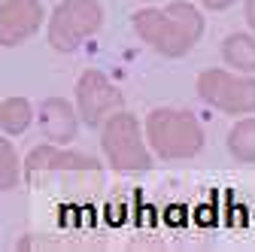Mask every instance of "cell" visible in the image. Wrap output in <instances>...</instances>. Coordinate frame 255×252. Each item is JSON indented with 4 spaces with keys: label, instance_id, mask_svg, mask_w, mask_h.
Segmentation results:
<instances>
[{
    "label": "cell",
    "instance_id": "7",
    "mask_svg": "<svg viewBox=\"0 0 255 252\" xmlns=\"http://www.w3.org/2000/svg\"><path fill=\"white\" fill-rule=\"evenodd\" d=\"M46 21L40 0H3L0 3V46H21L37 34Z\"/></svg>",
    "mask_w": 255,
    "mask_h": 252
},
{
    "label": "cell",
    "instance_id": "11",
    "mask_svg": "<svg viewBox=\"0 0 255 252\" xmlns=\"http://www.w3.org/2000/svg\"><path fill=\"white\" fill-rule=\"evenodd\" d=\"M228 152L240 164H255V119L246 116L228 131Z\"/></svg>",
    "mask_w": 255,
    "mask_h": 252
},
{
    "label": "cell",
    "instance_id": "10",
    "mask_svg": "<svg viewBox=\"0 0 255 252\" xmlns=\"http://www.w3.org/2000/svg\"><path fill=\"white\" fill-rule=\"evenodd\" d=\"M222 58L231 70L255 73V37L252 34H231L222 43Z\"/></svg>",
    "mask_w": 255,
    "mask_h": 252
},
{
    "label": "cell",
    "instance_id": "13",
    "mask_svg": "<svg viewBox=\"0 0 255 252\" xmlns=\"http://www.w3.org/2000/svg\"><path fill=\"white\" fill-rule=\"evenodd\" d=\"M21 179V161H18V152L15 146L0 137V192H9V188H15Z\"/></svg>",
    "mask_w": 255,
    "mask_h": 252
},
{
    "label": "cell",
    "instance_id": "15",
    "mask_svg": "<svg viewBox=\"0 0 255 252\" xmlns=\"http://www.w3.org/2000/svg\"><path fill=\"white\" fill-rule=\"evenodd\" d=\"M246 24L252 27V34H255V0H246Z\"/></svg>",
    "mask_w": 255,
    "mask_h": 252
},
{
    "label": "cell",
    "instance_id": "2",
    "mask_svg": "<svg viewBox=\"0 0 255 252\" xmlns=\"http://www.w3.org/2000/svg\"><path fill=\"white\" fill-rule=\"evenodd\" d=\"M207 137L201 122L185 110H152L146 116V146L161 161H185L204 149Z\"/></svg>",
    "mask_w": 255,
    "mask_h": 252
},
{
    "label": "cell",
    "instance_id": "4",
    "mask_svg": "<svg viewBox=\"0 0 255 252\" xmlns=\"http://www.w3.org/2000/svg\"><path fill=\"white\" fill-rule=\"evenodd\" d=\"M104 24V6L98 0H64L46 15V37L55 52H76Z\"/></svg>",
    "mask_w": 255,
    "mask_h": 252
},
{
    "label": "cell",
    "instance_id": "3",
    "mask_svg": "<svg viewBox=\"0 0 255 252\" xmlns=\"http://www.w3.org/2000/svg\"><path fill=\"white\" fill-rule=\"evenodd\" d=\"M101 149L113 170L134 173L152 167V152L146 146V137L134 113L116 110L113 116H107V122L101 125Z\"/></svg>",
    "mask_w": 255,
    "mask_h": 252
},
{
    "label": "cell",
    "instance_id": "5",
    "mask_svg": "<svg viewBox=\"0 0 255 252\" xmlns=\"http://www.w3.org/2000/svg\"><path fill=\"white\" fill-rule=\"evenodd\" d=\"M198 98L228 116H249L255 113V76L252 73H231V70H204L198 76Z\"/></svg>",
    "mask_w": 255,
    "mask_h": 252
},
{
    "label": "cell",
    "instance_id": "12",
    "mask_svg": "<svg viewBox=\"0 0 255 252\" xmlns=\"http://www.w3.org/2000/svg\"><path fill=\"white\" fill-rule=\"evenodd\" d=\"M30 125H34V107H30V101L24 98H6L3 104H0V128H3L6 134L18 137L24 134Z\"/></svg>",
    "mask_w": 255,
    "mask_h": 252
},
{
    "label": "cell",
    "instance_id": "6",
    "mask_svg": "<svg viewBox=\"0 0 255 252\" xmlns=\"http://www.w3.org/2000/svg\"><path fill=\"white\" fill-rule=\"evenodd\" d=\"M116 110H122V91L116 88V82H110L107 73L88 67L79 79H76V113L88 128H101L107 122V116H113Z\"/></svg>",
    "mask_w": 255,
    "mask_h": 252
},
{
    "label": "cell",
    "instance_id": "9",
    "mask_svg": "<svg viewBox=\"0 0 255 252\" xmlns=\"http://www.w3.org/2000/svg\"><path fill=\"white\" fill-rule=\"evenodd\" d=\"M40 131L49 143H70L79 134V113L64 98H46L40 104Z\"/></svg>",
    "mask_w": 255,
    "mask_h": 252
},
{
    "label": "cell",
    "instance_id": "1",
    "mask_svg": "<svg viewBox=\"0 0 255 252\" xmlns=\"http://www.w3.org/2000/svg\"><path fill=\"white\" fill-rule=\"evenodd\" d=\"M137 37L164 58H182L204 37V12L195 3H167L164 9H140L134 15Z\"/></svg>",
    "mask_w": 255,
    "mask_h": 252
},
{
    "label": "cell",
    "instance_id": "8",
    "mask_svg": "<svg viewBox=\"0 0 255 252\" xmlns=\"http://www.w3.org/2000/svg\"><path fill=\"white\" fill-rule=\"evenodd\" d=\"M21 167H24L27 182H34L46 170H101V161L94 158V155H88V152L64 149L58 143H43V146L27 152Z\"/></svg>",
    "mask_w": 255,
    "mask_h": 252
},
{
    "label": "cell",
    "instance_id": "14",
    "mask_svg": "<svg viewBox=\"0 0 255 252\" xmlns=\"http://www.w3.org/2000/svg\"><path fill=\"white\" fill-rule=\"evenodd\" d=\"M198 3H201L204 9H210V12H222V9H228L234 0H198Z\"/></svg>",
    "mask_w": 255,
    "mask_h": 252
},
{
    "label": "cell",
    "instance_id": "16",
    "mask_svg": "<svg viewBox=\"0 0 255 252\" xmlns=\"http://www.w3.org/2000/svg\"><path fill=\"white\" fill-rule=\"evenodd\" d=\"M140 3H152V0H140Z\"/></svg>",
    "mask_w": 255,
    "mask_h": 252
}]
</instances>
